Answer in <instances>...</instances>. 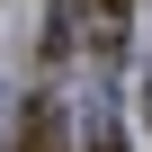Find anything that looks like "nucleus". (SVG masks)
<instances>
[{"label":"nucleus","instance_id":"obj_1","mask_svg":"<svg viewBox=\"0 0 152 152\" xmlns=\"http://www.w3.org/2000/svg\"><path fill=\"white\" fill-rule=\"evenodd\" d=\"M18 152H63V116H54V99H27V116H18Z\"/></svg>","mask_w":152,"mask_h":152},{"label":"nucleus","instance_id":"obj_2","mask_svg":"<svg viewBox=\"0 0 152 152\" xmlns=\"http://www.w3.org/2000/svg\"><path fill=\"white\" fill-rule=\"evenodd\" d=\"M90 152H125V143H116V134H99V143H90Z\"/></svg>","mask_w":152,"mask_h":152}]
</instances>
